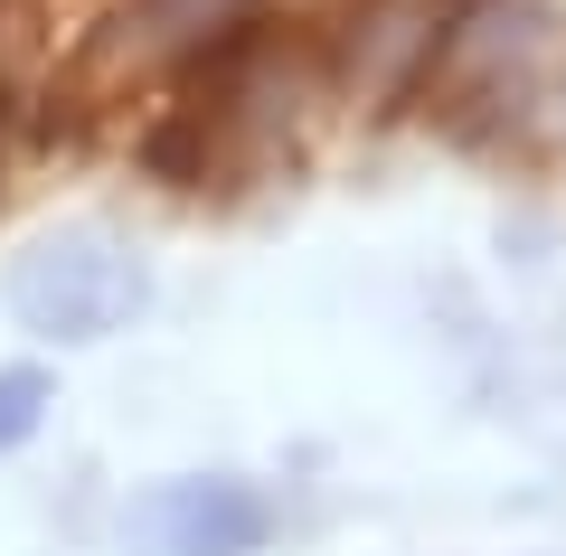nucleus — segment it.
I'll use <instances>...</instances> for the list:
<instances>
[{
	"label": "nucleus",
	"instance_id": "1",
	"mask_svg": "<svg viewBox=\"0 0 566 556\" xmlns=\"http://www.w3.org/2000/svg\"><path fill=\"white\" fill-rule=\"evenodd\" d=\"M151 312V264L104 227H48L10 264V321L48 349H95Z\"/></svg>",
	"mask_w": 566,
	"mask_h": 556
},
{
	"label": "nucleus",
	"instance_id": "3",
	"mask_svg": "<svg viewBox=\"0 0 566 556\" xmlns=\"http://www.w3.org/2000/svg\"><path fill=\"white\" fill-rule=\"evenodd\" d=\"M48 406H57V378L48 368H0V462L20 453V443H39V424H48Z\"/></svg>",
	"mask_w": 566,
	"mask_h": 556
},
{
	"label": "nucleus",
	"instance_id": "2",
	"mask_svg": "<svg viewBox=\"0 0 566 556\" xmlns=\"http://www.w3.org/2000/svg\"><path fill=\"white\" fill-rule=\"evenodd\" d=\"M274 500L237 472H170L123 500V547L133 556H264Z\"/></svg>",
	"mask_w": 566,
	"mask_h": 556
}]
</instances>
